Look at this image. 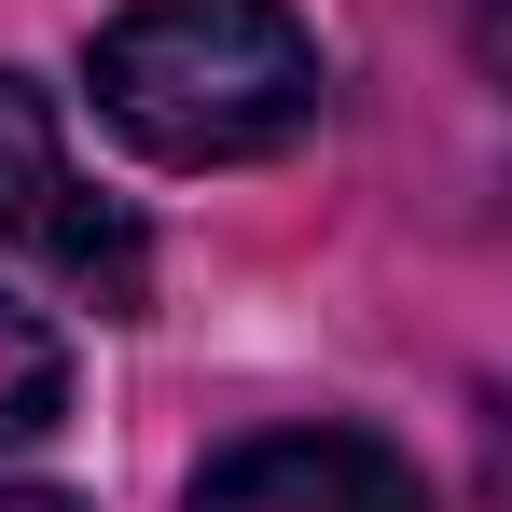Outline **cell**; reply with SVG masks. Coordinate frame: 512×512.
Listing matches in <instances>:
<instances>
[{"mask_svg": "<svg viewBox=\"0 0 512 512\" xmlns=\"http://www.w3.org/2000/svg\"><path fill=\"white\" fill-rule=\"evenodd\" d=\"M97 125L153 167H263L319 125V42L277 0H139L97 28Z\"/></svg>", "mask_w": 512, "mask_h": 512, "instance_id": "1", "label": "cell"}, {"mask_svg": "<svg viewBox=\"0 0 512 512\" xmlns=\"http://www.w3.org/2000/svg\"><path fill=\"white\" fill-rule=\"evenodd\" d=\"M0 222H14L42 263H56V277H84L111 319H139V291H153V250H139V222L84 194L70 139H56V111H42V84H14V70H0Z\"/></svg>", "mask_w": 512, "mask_h": 512, "instance_id": "2", "label": "cell"}, {"mask_svg": "<svg viewBox=\"0 0 512 512\" xmlns=\"http://www.w3.org/2000/svg\"><path fill=\"white\" fill-rule=\"evenodd\" d=\"M180 512H429V485L374 429H263L236 457H208Z\"/></svg>", "mask_w": 512, "mask_h": 512, "instance_id": "3", "label": "cell"}, {"mask_svg": "<svg viewBox=\"0 0 512 512\" xmlns=\"http://www.w3.org/2000/svg\"><path fill=\"white\" fill-rule=\"evenodd\" d=\"M56 416H70V346H56V319H28L0 291V443H42Z\"/></svg>", "mask_w": 512, "mask_h": 512, "instance_id": "4", "label": "cell"}, {"mask_svg": "<svg viewBox=\"0 0 512 512\" xmlns=\"http://www.w3.org/2000/svg\"><path fill=\"white\" fill-rule=\"evenodd\" d=\"M471 56H485V70L512 84V0H471Z\"/></svg>", "mask_w": 512, "mask_h": 512, "instance_id": "5", "label": "cell"}, {"mask_svg": "<svg viewBox=\"0 0 512 512\" xmlns=\"http://www.w3.org/2000/svg\"><path fill=\"white\" fill-rule=\"evenodd\" d=\"M0 512H84V499H42V485H0Z\"/></svg>", "mask_w": 512, "mask_h": 512, "instance_id": "6", "label": "cell"}]
</instances>
